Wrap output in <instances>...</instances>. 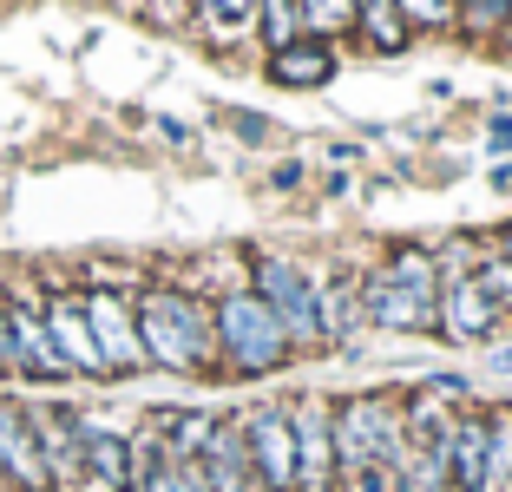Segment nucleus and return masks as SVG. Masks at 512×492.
<instances>
[{"label":"nucleus","instance_id":"obj_1","mask_svg":"<svg viewBox=\"0 0 512 492\" xmlns=\"http://www.w3.org/2000/svg\"><path fill=\"white\" fill-rule=\"evenodd\" d=\"M132 322H138L145 361H158V368H171V374L211 368L217 335H211V309H204L197 296H184V289H138Z\"/></svg>","mask_w":512,"mask_h":492},{"label":"nucleus","instance_id":"obj_2","mask_svg":"<svg viewBox=\"0 0 512 492\" xmlns=\"http://www.w3.org/2000/svg\"><path fill=\"white\" fill-rule=\"evenodd\" d=\"M211 335H217V348H224V361L237 374H270V368L289 361V335H283V322L263 309L256 289H230V296L217 302Z\"/></svg>","mask_w":512,"mask_h":492},{"label":"nucleus","instance_id":"obj_3","mask_svg":"<svg viewBox=\"0 0 512 492\" xmlns=\"http://www.w3.org/2000/svg\"><path fill=\"white\" fill-rule=\"evenodd\" d=\"M407 460V427L394 414V401L381 394H355V401L335 414V466L348 473H368V466H401Z\"/></svg>","mask_w":512,"mask_h":492},{"label":"nucleus","instance_id":"obj_4","mask_svg":"<svg viewBox=\"0 0 512 492\" xmlns=\"http://www.w3.org/2000/svg\"><path fill=\"white\" fill-rule=\"evenodd\" d=\"M46 296L33 283L7 289L0 296V322H7V348H14V374H27V381H60L66 361L53 355V342H46Z\"/></svg>","mask_w":512,"mask_h":492},{"label":"nucleus","instance_id":"obj_5","mask_svg":"<svg viewBox=\"0 0 512 492\" xmlns=\"http://www.w3.org/2000/svg\"><path fill=\"white\" fill-rule=\"evenodd\" d=\"M237 427H243L256 492H296V427H289V407H256Z\"/></svg>","mask_w":512,"mask_h":492},{"label":"nucleus","instance_id":"obj_6","mask_svg":"<svg viewBox=\"0 0 512 492\" xmlns=\"http://www.w3.org/2000/svg\"><path fill=\"white\" fill-rule=\"evenodd\" d=\"M79 309H86L92 348H99L106 374H132V368H145V348H138V322H132V296H119V289H79Z\"/></svg>","mask_w":512,"mask_h":492},{"label":"nucleus","instance_id":"obj_7","mask_svg":"<svg viewBox=\"0 0 512 492\" xmlns=\"http://www.w3.org/2000/svg\"><path fill=\"white\" fill-rule=\"evenodd\" d=\"M256 296H263V309L283 322L289 348L296 342H322L316 335V289H309V276H302L296 263H283V256H256Z\"/></svg>","mask_w":512,"mask_h":492},{"label":"nucleus","instance_id":"obj_8","mask_svg":"<svg viewBox=\"0 0 512 492\" xmlns=\"http://www.w3.org/2000/svg\"><path fill=\"white\" fill-rule=\"evenodd\" d=\"M296 427V492H335V407L322 394L289 407Z\"/></svg>","mask_w":512,"mask_h":492},{"label":"nucleus","instance_id":"obj_9","mask_svg":"<svg viewBox=\"0 0 512 492\" xmlns=\"http://www.w3.org/2000/svg\"><path fill=\"white\" fill-rule=\"evenodd\" d=\"M0 486H20V492H53L46 479V460L33 447V420L20 401H0Z\"/></svg>","mask_w":512,"mask_h":492},{"label":"nucleus","instance_id":"obj_10","mask_svg":"<svg viewBox=\"0 0 512 492\" xmlns=\"http://www.w3.org/2000/svg\"><path fill=\"white\" fill-rule=\"evenodd\" d=\"M46 342H53V355L66 361V374H106V361H99V348H92V328H86V309H79L73 289H60V296H46Z\"/></svg>","mask_w":512,"mask_h":492},{"label":"nucleus","instance_id":"obj_11","mask_svg":"<svg viewBox=\"0 0 512 492\" xmlns=\"http://www.w3.org/2000/svg\"><path fill=\"white\" fill-rule=\"evenodd\" d=\"M440 328L453 342H486L493 328H506V309L486 296L473 276H447V296H440Z\"/></svg>","mask_w":512,"mask_h":492},{"label":"nucleus","instance_id":"obj_12","mask_svg":"<svg viewBox=\"0 0 512 492\" xmlns=\"http://www.w3.org/2000/svg\"><path fill=\"white\" fill-rule=\"evenodd\" d=\"M362 309H368V322H375V328H440V296L401 289L388 269H381V276H368Z\"/></svg>","mask_w":512,"mask_h":492},{"label":"nucleus","instance_id":"obj_13","mask_svg":"<svg viewBox=\"0 0 512 492\" xmlns=\"http://www.w3.org/2000/svg\"><path fill=\"white\" fill-rule=\"evenodd\" d=\"M27 420H33V447L46 460V479L73 486L79 479V414H66V407H27Z\"/></svg>","mask_w":512,"mask_h":492},{"label":"nucleus","instance_id":"obj_14","mask_svg":"<svg viewBox=\"0 0 512 492\" xmlns=\"http://www.w3.org/2000/svg\"><path fill=\"white\" fill-rule=\"evenodd\" d=\"M79 473H92L106 492H125V479H132V440L99 427V420H79Z\"/></svg>","mask_w":512,"mask_h":492},{"label":"nucleus","instance_id":"obj_15","mask_svg":"<svg viewBox=\"0 0 512 492\" xmlns=\"http://www.w3.org/2000/svg\"><path fill=\"white\" fill-rule=\"evenodd\" d=\"M204 486L211 492H256V473H250V453H243L237 420H217L211 440H204Z\"/></svg>","mask_w":512,"mask_h":492},{"label":"nucleus","instance_id":"obj_16","mask_svg":"<svg viewBox=\"0 0 512 492\" xmlns=\"http://www.w3.org/2000/svg\"><path fill=\"white\" fill-rule=\"evenodd\" d=\"M447 486L486 492V420H453L447 433Z\"/></svg>","mask_w":512,"mask_h":492},{"label":"nucleus","instance_id":"obj_17","mask_svg":"<svg viewBox=\"0 0 512 492\" xmlns=\"http://www.w3.org/2000/svg\"><path fill=\"white\" fill-rule=\"evenodd\" d=\"M329 73H335V53L322 40H296V46H283V53H270V79L276 86L309 92V86H329Z\"/></svg>","mask_w":512,"mask_h":492},{"label":"nucleus","instance_id":"obj_18","mask_svg":"<svg viewBox=\"0 0 512 492\" xmlns=\"http://www.w3.org/2000/svg\"><path fill=\"white\" fill-rule=\"evenodd\" d=\"M355 322H362V309H355V289L335 276V283L316 289V335L322 342H348L355 335Z\"/></svg>","mask_w":512,"mask_h":492},{"label":"nucleus","instance_id":"obj_19","mask_svg":"<svg viewBox=\"0 0 512 492\" xmlns=\"http://www.w3.org/2000/svg\"><path fill=\"white\" fill-rule=\"evenodd\" d=\"M355 27H362L368 46H381V53H401L407 46V20H401L394 0H362V7H355Z\"/></svg>","mask_w":512,"mask_h":492},{"label":"nucleus","instance_id":"obj_20","mask_svg":"<svg viewBox=\"0 0 512 492\" xmlns=\"http://www.w3.org/2000/svg\"><path fill=\"white\" fill-rule=\"evenodd\" d=\"M256 27H263L270 53H283V46L309 40V27H302V7H296V0H256Z\"/></svg>","mask_w":512,"mask_h":492},{"label":"nucleus","instance_id":"obj_21","mask_svg":"<svg viewBox=\"0 0 512 492\" xmlns=\"http://www.w3.org/2000/svg\"><path fill=\"white\" fill-rule=\"evenodd\" d=\"M388 276H394L401 289H421V296H440V263H434L427 250H394Z\"/></svg>","mask_w":512,"mask_h":492},{"label":"nucleus","instance_id":"obj_22","mask_svg":"<svg viewBox=\"0 0 512 492\" xmlns=\"http://www.w3.org/2000/svg\"><path fill=\"white\" fill-rule=\"evenodd\" d=\"M296 7H302L309 40H316V33H348L355 27V7H362V0H296Z\"/></svg>","mask_w":512,"mask_h":492},{"label":"nucleus","instance_id":"obj_23","mask_svg":"<svg viewBox=\"0 0 512 492\" xmlns=\"http://www.w3.org/2000/svg\"><path fill=\"white\" fill-rule=\"evenodd\" d=\"M191 7L211 20V27H250L256 20V0H191Z\"/></svg>","mask_w":512,"mask_h":492},{"label":"nucleus","instance_id":"obj_24","mask_svg":"<svg viewBox=\"0 0 512 492\" xmlns=\"http://www.w3.org/2000/svg\"><path fill=\"white\" fill-rule=\"evenodd\" d=\"M453 14L467 20V27H499L512 14V0H453Z\"/></svg>","mask_w":512,"mask_h":492},{"label":"nucleus","instance_id":"obj_25","mask_svg":"<svg viewBox=\"0 0 512 492\" xmlns=\"http://www.w3.org/2000/svg\"><path fill=\"white\" fill-rule=\"evenodd\" d=\"M394 7H401L407 27H414V20H421V27H447L453 20V0H394Z\"/></svg>","mask_w":512,"mask_h":492},{"label":"nucleus","instance_id":"obj_26","mask_svg":"<svg viewBox=\"0 0 512 492\" xmlns=\"http://www.w3.org/2000/svg\"><path fill=\"white\" fill-rule=\"evenodd\" d=\"M230 125H237V132H243V138H250V145H263V138H270V125L256 119V112H237V119H230Z\"/></svg>","mask_w":512,"mask_h":492},{"label":"nucleus","instance_id":"obj_27","mask_svg":"<svg viewBox=\"0 0 512 492\" xmlns=\"http://www.w3.org/2000/svg\"><path fill=\"white\" fill-rule=\"evenodd\" d=\"M296 184H302V164H296V158L276 164V191H296Z\"/></svg>","mask_w":512,"mask_h":492},{"label":"nucleus","instance_id":"obj_28","mask_svg":"<svg viewBox=\"0 0 512 492\" xmlns=\"http://www.w3.org/2000/svg\"><path fill=\"white\" fill-rule=\"evenodd\" d=\"M151 7H158V20H184L191 14V0H151Z\"/></svg>","mask_w":512,"mask_h":492},{"label":"nucleus","instance_id":"obj_29","mask_svg":"<svg viewBox=\"0 0 512 492\" xmlns=\"http://www.w3.org/2000/svg\"><path fill=\"white\" fill-rule=\"evenodd\" d=\"M493 151H512V119H493V138H486Z\"/></svg>","mask_w":512,"mask_h":492},{"label":"nucleus","instance_id":"obj_30","mask_svg":"<svg viewBox=\"0 0 512 492\" xmlns=\"http://www.w3.org/2000/svg\"><path fill=\"white\" fill-rule=\"evenodd\" d=\"M0 374H14V348H7V322H0Z\"/></svg>","mask_w":512,"mask_h":492},{"label":"nucleus","instance_id":"obj_31","mask_svg":"<svg viewBox=\"0 0 512 492\" xmlns=\"http://www.w3.org/2000/svg\"><path fill=\"white\" fill-rule=\"evenodd\" d=\"M493 191H512V158H506V164L493 171Z\"/></svg>","mask_w":512,"mask_h":492},{"label":"nucleus","instance_id":"obj_32","mask_svg":"<svg viewBox=\"0 0 512 492\" xmlns=\"http://www.w3.org/2000/svg\"><path fill=\"white\" fill-rule=\"evenodd\" d=\"M493 368H499V374H512V348H493Z\"/></svg>","mask_w":512,"mask_h":492},{"label":"nucleus","instance_id":"obj_33","mask_svg":"<svg viewBox=\"0 0 512 492\" xmlns=\"http://www.w3.org/2000/svg\"><path fill=\"white\" fill-rule=\"evenodd\" d=\"M499 256H506V263H512V230H506V237H499Z\"/></svg>","mask_w":512,"mask_h":492}]
</instances>
